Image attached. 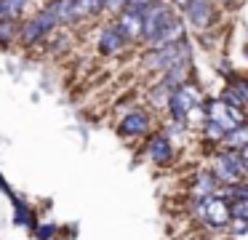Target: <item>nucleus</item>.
I'll return each mask as SVG.
<instances>
[{"label":"nucleus","instance_id":"nucleus-8","mask_svg":"<svg viewBox=\"0 0 248 240\" xmlns=\"http://www.w3.org/2000/svg\"><path fill=\"white\" fill-rule=\"evenodd\" d=\"M141 21H144V11H131V8H123L118 14V27L123 32L125 40H141Z\"/></svg>","mask_w":248,"mask_h":240},{"label":"nucleus","instance_id":"nucleus-2","mask_svg":"<svg viewBox=\"0 0 248 240\" xmlns=\"http://www.w3.org/2000/svg\"><path fill=\"white\" fill-rule=\"evenodd\" d=\"M198 104H203V94H200V88L195 83H189V80L182 83L179 88H173L171 94H168V101H166L173 123H184L187 120V112ZM184 126H187V123H184Z\"/></svg>","mask_w":248,"mask_h":240},{"label":"nucleus","instance_id":"nucleus-24","mask_svg":"<svg viewBox=\"0 0 248 240\" xmlns=\"http://www.w3.org/2000/svg\"><path fill=\"white\" fill-rule=\"evenodd\" d=\"M237 155H240L243 168H246V174H248V144H246V147H240V149H237Z\"/></svg>","mask_w":248,"mask_h":240},{"label":"nucleus","instance_id":"nucleus-16","mask_svg":"<svg viewBox=\"0 0 248 240\" xmlns=\"http://www.w3.org/2000/svg\"><path fill=\"white\" fill-rule=\"evenodd\" d=\"M246 144H248V123H243V126L227 131L221 147H227V149H240V147H246Z\"/></svg>","mask_w":248,"mask_h":240},{"label":"nucleus","instance_id":"nucleus-22","mask_svg":"<svg viewBox=\"0 0 248 240\" xmlns=\"http://www.w3.org/2000/svg\"><path fill=\"white\" fill-rule=\"evenodd\" d=\"M219 99L224 101V104H232V107H246V104H243V99L235 94V88H232L230 83H227V88H224V91H221V96H219Z\"/></svg>","mask_w":248,"mask_h":240},{"label":"nucleus","instance_id":"nucleus-15","mask_svg":"<svg viewBox=\"0 0 248 240\" xmlns=\"http://www.w3.org/2000/svg\"><path fill=\"white\" fill-rule=\"evenodd\" d=\"M219 181H216V176L211 174V171H203V174L198 176V181H195V187H192V195L195 197H208V195H214V192H219Z\"/></svg>","mask_w":248,"mask_h":240},{"label":"nucleus","instance_id":"nucleus-17","mask_svg":"<svg viewBox=\"0 0 248 240\" xmlns=\"http://www.w3.org/2000/svg\"><path fill=\"white\" fill-rule=\"evenodd\" d=\"M200 128H203L205 142H211V144H221V142H224V136H227V128H221L216 120H208V117H205V123Z\"/></svg>","mask_w":248,"mask_h":240},{"label":"nucleus","instance_id":"nucleus-12","mask_svg":"<svg viewBox=\"0 0 248 240\" xmlns=\"http://www.w3.org/2000/svg\"><path fill=\"white\" fill-rule=\"evenodd\" d=\"M182 37H184V21L176 16V19H173L171 24L166 27V30H160L155 37H152V40H150V46H152V48H160V46H168V43L182 40Z\"/></svg>","mask_w":248,"mask_h":240},{"label":"nucleus","instance_id":"nucleus-5","mask_svg":"<svg viewBox=\"0 0 248 240\" xmlns=\"http://www.w3.org/2000/svg\"><path fill=\"white\" fill-rule=\"evenodd\" d=\"M56 27H59V16H56V11L48 5V8H43L38 16H32V19L22 27L19 37H22L24 43H38V40H43V37H48Z\"/></svg>","mask_w":248,"mask_h":240},{"label":"nucleus","instance_id":"nucleus-3","mask_svg":"<svg viewBox=\"0 0 248 240\" xmlns=\"http://www.w3.org/2000/svg\"><path fill=\"white\" fill-rule=\"evenodd\" d=\"M144 59H147V62H144L147 69H152V72H166V69H171L173 64L189 59V43H187V37H182V40H176V43L152 48Z\"/></svg>","mask_w":248,"mask_h":240},{"label":"nucleus","instance_id":"nucleus-1","mask_svg":"<svg viewBox=\"0 0 248 240\" xmlns=\"http://www.w3.org/2000/svg\"><path fill=\"white\" fill-rule=\"evenodd\" d=\"M195 216L211 229H227L230 224V197H224L221 192H214L208 197H195Z\"/></svg>","mask_w":248,"mask_h":240},{"label":"nucleus","instance_id":"nucleus-25","mask_svg":"<svg viewBox=\"0 0 248 240\" xmlns=\"http://www.w3.org/2000/svg\"><path fill=\"white\" fill-rule=\"evenodd\" d=\"M173 3H176L179 8H184V5H187V0H173Z\"/></svg>","mask_w":248,"mask_h":240},{"label":"nucleus","instance_id":"nucleus-23","mask_svg":"<svg viewBox=\"0 0 248 240\" xmlns=\"http://www.w3.org/2000/svg\"><path fill=\"white\" fill-rule=\"evenodd\" d=\"M155 3H160V0H125V8H131V11H147L150 5H155Z\"/></svg>","mask_w":248,"mask_h":240},{"label":"nucleus","instance_id":"nucleus-11","mask_svg":"<svg viewBox=\"0 0 248 240\" xmlns=\"http://www.w3.org/2000/svg\"><path fill=\"white\" fill-rule=\"evenodd\" d=\"M150 131V117L144 112H131V115L123 117L120 123V133L123 136H141V133Z\"/></svg>","mask_w":248,"mask_h":240},{"label":"nucleus","instance_id":"nucleus-18","mask_svg":"<svg viewBox=\"0 0 248 240\" xmlns=\"http://www.w3.org/2000/svg\"><path fill=\"white\" fill-rule=\"evenodd\" d=\"M27 3H30V0H0V21L22 16V11H24V5H27Z\"/></svg>","mask_w":248,"mask_h":240},{"label":"nucleus","instance_id":"nucleus-9","mask_svg":"<svg viewBox=\"0 0 248 240\" xmlns=\"http://www.w3.org/2000/svg\"><path fill=\"white\" fill-rule=\"evenodd\" d=\"M147 155L155 165H168L173 160V144H171V136L166 133H157V136L150 139V147H147Z\"/></svg>","mask_w":248,"mask_h":240},{"label":"nucleus","instance_id":"nucleus-7","mask_svg":"<svg viewBox=\"0 0 248 240\" xmlns=\"http://www.w3.org/2000/svg\"><path fill=\"white\" fill-rule=\"evenodd\" d=\"M182 11H184L187 21L195 27V30H205L216 16L214 0H187V5H184Z\"/></svg>","mask_w":248,"mask_h":240},{"label":"nucleus","instance_id":"nucleus-14","mask_svg":"<svg viewBox=\"0 0 248 240\" xmlns=\"http://www.w3.org/2000/svg\"><path fill=\"white\" fill-rule=\"evenodd\" d=\"M104 11V0H72V21L91 19Z\"/></svg>","mask_w":248,"mask_h":240},{"label":"nucleus","instance_id":"nucleus-13","mask_svg":"<svg viewBox=\"0 0 248 240\" xmlns=\"http://www.w3.org/2000/svg\"><path fill=\"white\" fill-rule=\"evenodd\" d=\"M187 78H189V59H184V62L173 64L171 69H166V72H163L160 85H166L168 91H173V88H179L182 83H187Z\"/></svg>","mask_w":248,"mask_h":240},{"label":"nucleus","instance_id":"nucleus-4","mask_svg":"<svg viewBox=\"0 0 248 240\" xmlns=\"http://www.w3.org/2000/svg\"><path fill=\"white\" fill-rule=\"evenodd\" d=\"M211 174L216 176V181H219L221 187L235 184V181H240L248 176L246 168H243V160H240V155H237V149H227V147L219 149L214 165H211Z\"/></svg>","mask_w":248,"mask_h":240},{"label":"nucleus","instance_id":"nucleus-26","mask_svg":"<svg viewBox=\"0 0 248 240\" xmlns=\"http://www.w3.org/2000/svg\"><path fill=\"white\" fill-rule=\"evenodd\" d=\"M224 240H235V238H224Z\"/></svg>","mask_w":248,"mask_h":240},{"label":"nucleus","instance_id":"nucleus-6","mask_svg":"<svg viewBox=\"0 0 248 240\" xmlns=\"http://www.w3.org/2000/svg\"><path fill=\"white\" fill-rule=\"evenodd\" d=\"M173 19H176V14H173L171 5H166V3L150 5V8L144 11V21H141V40L150 43L152 37H155L160 30H166Z\"/></svg>","mask_w":248,"mask_h":240},{"label":"nucleus","instance_id":"nucleus-21","mask_svg":"<svg viewBox=\"0 0 248 240\" xmlns=\"http://www.w3.org/2000/svg\"><path fill=\"white\" fill-rule=\"evenodd\" d=\"M230 216L248 222V200H230Z\"/></svg>","mask_w":248,"mask_h":240},{"label":"nucleus","instance_id":"nucleus-20","mask_svg":"<svg viewBox=\"0 0 248 240\" xmlns=\"http://www.w3.org/2000/svg\"><path fill=\"white\" fill-rule=\"evenodd\" d=\"M230 85L235 88V94L243 99V104L248 107V78H235V75H232V78H230Z\"/></svg>","mask_w":248,"mask_h":240},{"label":"nucleus","instance_id":"nucleus-10","mask_svg":"<svg viewBox=\"0 0 248 240\" xmlns=\"http://www.w3.org/2000/svg\"><path fill=\"white\" fill-rule=\"evenodd\" d=\"M125 43H128V40L123 37V32H120L115 24H109V27H104L102 37H99V51H102L104 56H115V53L123 51Z\"/></svg>","mask_w":248,"mask_h":240},{"label":"nucleus","instance_id":"nucleus-19","mask_svg":"<svg viewBox=\"0 0 248 240\" xmlns=\"http://www.w3.org/2000/svg\"><path fill=\"white\" fill-rule=\"evenodd\" d=\"M16 35H19L16 19H3V21H0V40H3V43H6V40L11 43Z\"/></svg>","mask_w":248,"mask_h":240}]
</instances>
